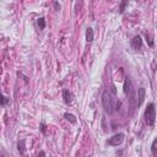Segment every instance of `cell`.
<instances>
[{"label":"cell","instance_id":"1","mask_svg":"<svg viewBox=\"0 0 157 157\" xmlns=\"http://www.w3.org/2000/svg\"><path fill=\"white\" fill-rule=\"evenodd\" d=\"M102 104L104 108V112L108 114L114 113L115 109H118L119 102L117 98V90L115 86L112 85L110 88H107L102 94Z\"/></svg>","mask_w":157,"mask_h":157},{"label":"cell","instance_id":"2","mask_svg":"<svg viewBox=\"0 0 157 157\" xmlns=\"http://www.w3.org/2000/svg\"><path fill=\"white\" fill-rule=\"evenodd\" d=\"M156 119V108L153 103H148L145 109V121L147 125H153Z\"/></svg>","mask_w":157,"mask_h":157},{"label":"cell","instance_id":"3","mask_svg":"<svg viewBox=\"0 0 157 157\" xmlns=\"http://www.w3.org/2000/svg\"><path fill=\"white\" fill-rule=\"evenodd\" d=\"M124 134L123 132H119V134H115V135H113L112 137H109L108 140H107V144L108 145H110V146H118V145H120L123 141H124Z\"/></svg>","mask_w":157,"mask_h":157},{"label":"cell","instance_id":"4","mask_svg":"<svg viewBox=\"0 0 157 157\" xmlns=\"http://www.w3.org/2000/svg\"><path fill=\"white\" fill-rule=\"evenodd\" d=\"M130 44H131V48H132L134 50H140V49L142 48V39H141V37H140V36H135V37L131 39Z\"/></svg>","mask_w":157,"mask_h":157},{"label":"cell","instance_id":"5","mask_svg":"<svg viewBox=\"0 0 157 157\" xmlns=\"http://www.w3.org/2000/svg\"><path fill=\"white\" fill-rule=\"evenodd\" d=\"M63 97H64V102L65 103H71L72 102V93L70 92V91H67V90H65L64 92H63Z\"/></svg>","mask_w":157,"mask_h":157},{"label":"cell","instance_id":"6","mask_svg":"<svg viewBox=\"0 0 157 157\" xmlns=\"http://www.w3.org/2000/svg\"><path fill=\"white\" fill-rule=\"evenodd\" d=\"M137 93H139V97H137V98H139L137 105H141L142 102H144V98H145V93H146V92H145V88H142V87L139 88V90H137Z\"/></svg>","mask_w":157,"mask_h":157},{"label":"cell","instance_id":"7","mask_svg":"<svg viewBox=\"0 0 157 157\" xmlns=\"http://www.w3.org/2000/svg\"><path fill=\"white\" fill-rule=\"evenodd\" d=\"M86 40L87 42H92L93 40V29L90 28V27L86 29Z\"/></svg>","mask_w":157,"mask_h":157},{"label":"cell","instance_id":"8","mask_svg":"<svg viewBox=\"0 0 157 157\" xmlns=\"http://www.w3.org/2000/svg\"><path fill=\"white\" fill-rule=\"evenodd\" d=\"M151 151H152L153 157H157V139H155V140H153L152 146H151Z\"/></svg>","mask_w":157,"mask_h":157},{"label":"cell","instance_id":"9","mask_svg":"<svg viewBox=\"0 0 157 157\" xmlns=\"http://www.w3.org/2000/svg\"><path fill=\"white\" fill-rule=\"evenodd\" d=\"M64 117H65L70 123H72V124H75V123H76V119H75V117H74L72 114H70V113H65V114H64Z\"/></svg>","mask_w":157,"mask_h":157},{"label":"cell","instance_id":"10","mask_svg":"<svg viewBox=\"0 0 157 157\" xmlns=\"http://www.w3.org/2000/svg\"><path fill=\"white\" fill-rule=\"evenodd\" d=\"M38 26H39V29H44L45 27V21H44V17H40L38 20Z\"/></svg>","mask_w":157,"mask_h":157},{"label":"cell","instance_id":"11","mask_svg":"<svg viewBox=\"0 0 157 157\" xmlns=\"http://www.w3.org/2000/svg\"><path fill=\"white\" fill-rule=\"evenodd\" d=\"M128 5V1H123L121 4H120V12H123L124 11V7Z\"/></svg>","mask_w":157,"mask_h":157},{"label":"cell","instance_id":"12","mask_svg":"<svg viewBox=\"0 0 157 157\" xmlns=\"http://www.w3.org/2000/svg\"><path fill=\"white\" fill-rule=\"evenodd\" d=\"M23 144H25V141L22 140V141H21V147L18 146V151H21V153H22V155H25V152H23Z\"/></svg>","mask_w":157,"mask_h":157},{"label":"cell","instance_id":"13","mask_svg":"<svg viewBox=\"0 0 157 157\" xmlns=\"http://www.w3.org/2000/svg\"><path fill=\"white\" fill-rule=\"evenodd\" d=\"M38 157H45V153H44V151H40V152H39V155H38Z\"/></svg>","mask_w":157,"mask_h":157},{"label":"cell","instance_id":"14","mask_svg":"<svg viewBox=\"0 0 157 157\" xmlns=\"http://www.w3.org/2000/svg\"><path fill=\"white\" fill-rule=\"evenodd\" d=\"M6 102H7V99H6V97H2V105H4V104H5Z\"/></svg>","mask_w":157,"mask_h":157}]
</instances>
